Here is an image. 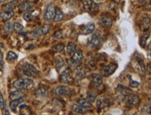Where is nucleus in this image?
<instances>
[{"label": "nucleus", "mask_w": 151, "mask_h": 115, "mask_svg": "<svg viewBox=\"0 0 151 115\" xmlns=\"http://www.w3.org/2000/svg\"><path fill=\"white\" fill-rule=\"evenodd\" d=\"M12 29H13V25H12L11 22H8L4 25V31L6 33H10L11 32Z\"/></svg>", "instance_id": "35"}, {"label": "nucleus", "mask_w": 151, "mask_h": 115, "mask_svg": "<svg viewBox=\"0 0 151 115\" xmlns=\"http://www.w3.org/2000/svg\"><path fill=\"white\" fill-rule=\"evenodd\" d=\"M64 48H65L64 44H63V43H59V44L53 46L52 49H53V50L54 51V52H61V51L63 50Z\"/></svg>", "instance_id": "32"}, {"label": "nucleus", "mask_w": 151, "mask_h": 115, "mask_svg": "<svg viewBox=\"0 0 151 115\" xmlns=\"http://www.w3.org/2000/svg\"><path fill=\"white\" fill-rule=\"evenodd\" d=\"M18 58V54L15 52L13 51H9L7 53V59L9 61H13V60L16 59Z\"/></svg>", "instance_id": "33"}, {"label": "nucleus", "mask_w": 151, "mask_h": 115, "mask_svg": "<svg viewBox=\"0 0 151 115\" xmlns=\"http://www.w3.org/2000/svg\"><path fill=\"white\" fill-rule=\"evenodd\" d=\"M22 70L23 74L29 78H36L38 73L36 68L30 63H25L22 66Z\"/></svg>", "instance_id": "2"}, {"label": "nucleus", "mask_w": 151, "mask_h": 115, "mask_svg": "<svg viewBox=\"0 0 151 115\" xmlns=\"http://www.w3.org/2000/svg\"><path fill=\"white\" fill-rule=\"evenodd\" d=\"M23 101H24L23 98H22L18 99V100H16V101H13L11 103H10V107H11V109H13V110H15V109L18 107L19 105L22 103Z\"/></svg>", "instance_id": "30"}, {"label": "nucleus", "mask_w": 151, "mask_h": 115, "mask_svg": "<svg viewBox=\"0 0 151 115\" xmlns=\"http://www.w3.org/2000/svg\"><path fill=\"white\" fill-rule=\"evenodd\" d=\"M97 1H100V0H97Z\"/></svg>", "instance_id": "48"}, {"label": "nucleus", "mask_w": 151, "mask_h": 115, "mask_svg": "<svg viewBox=\"0 0 151 115\" xmlns=\"http://www.w3.org/2000/svg\"><path fill=\"white\" fill-rule=\"evenodd\" d=\"M34 6V4L32 1H23L22 2L21 4H20V6H19V8H20V12H25V11H28L29 10L32 9Z\"/></svg>", "instance_id": "16"}, {"label": "nucleus", "mask_w": 151, "mask_h": 115, "mask_svg": "<svg viewBox=\"0 0 151 115\" xmlns=\"http://www.w3.org/2000/svg\"><path fill=\"white\" fill-rule=\"evenodd\" d=\"M65 61L61 56H57L56 57V69L59 72L64 66Z\"/></svg>", "instance_id": "24"}, {"label": "nucleus", "mask_w": 151, "mask_h": 115, "mask_svg": "<svg viewBox=\"0 0 151 115\" xmlns=\"http://www.w3.org/2000/svg\"><path fill=\"white\" fill-rule=\"evenodd\" d=\"M78 103L80 105L82 106V107L89 108H89H91L93 107L92 104L90 102H89L88 101L86 100V99H83V98L79 99V100L78 101Z\"/></svg>", "instance_id": "28"}, {"label": "nucleus", "mask_w": 151, "mask_h": 115, "mask_svg": "<svg viewBox=\"0 0 151 115\" xmlns=\"http://www.w3.org/2000/svg\"><path fill=\"white\" fill-rule=\"evenodd\" d=\"M10 99L13 101H16L18 99L22 98L24 97V94L23 92H21V90H17L15 92H13L12 93L10 94Z\"/></svg>", "instance_id": "23"}, {"label": "nucleus", "mask_w": 151, "mask_h": 115, "mask_svg": "<svg viewBox=\"0 0 151 115\" xmlns=\"http://www.w3.org/2000/svg\"><path fill=\"white\" fill-rule=\"evenodd\" d=\"M14 14L15 13L13 11H6V10H4V11L0 12V17L4 21H8L10 19H11L14 16Z\"/></svg>", "instance_id": "18"}, {"label": "nucleus", "mask_w": 151, "mask_h": 115, "mask_svg": "<svg viewBox=\"0 0 151 115\" xmlns=\"http://www.w3.org/2000/svg\"><path fill=\"white\" fill-rule=\"evenodd\" d=\"M53 92L57 96H68L71 93V89L67 86H59L56 87Z\"/></svg>", "instance_id": "9"}, {"label": "nucleus", "mask_w": 151, "mask_h": 115, "mask_svg": "<svg viewBox=\"0 0 151 115\" xmlns=\"http://www.w3.org/2000/svg\"><path fill=\"white\" fill-rule=\"evenodd\" d=\"M85 11L91 13L94 11H98V4L94 3L93 0H81Z\"/></svg>", "instance_id": "7"}, {"label": "nucleus", "mask_w": 151, "mask_h": 115, "mask_svg": "<svg viewBox=\"0 0 151 115\" xmlns=\"http://www.w3.org/2000/svg\"><path fill=\"white\" fill-rule=\"evenodd\" d=\"M5 107H6V115H11V114H10V112H9V111H8L7 107H6V104H5Z\"/></svg>", "instance_id": "46"}, {"label": "nucleus", "mask_w": 151, "mask_h": 115, "mask_svg": "<svg viewBox=\"0 0 151 115\" xmlns=\"http://www.w3.org/2000/svg\"><path fill=\"white\" fill-rule=\"evenodd\" d=\"M116 91L118 92V93L121 94L123 96L129 95L130 94H132V91L131 89L125 87V86L123 85H118L117 86V88H116Z\"/></svg>", "instance_id": "15"}, {"label": "nucleus", "mask_w": 151, "mask_h": 115, "mask_svg": "<svg viewBox=\"0 0 151 115\" xmlns=\"http://www.w3.org/2000/svg\"><path fill=\"white\" fill-rule=\"evenodd\" d=\"M128 78L130 79V86L132 87H138L140 85V83L138 82H136L135 81V80H133L132 79L130 76L128 75Z\"/></svg>", "instance_id": "37"}, {"label": "nucleus", "mask_w": 151, "mask_h": 115, "mask_svg": "<svg viewBox=\"0 0 151 115\" xmlns=\"http://www.w3.org/2000/svg\"><path fill=\"white\" fill-rule=\"evenodd\" d=\"M95 24L93 22H89L81 26L80 27V33L83 35H87V34H91L95 30Z\"/></svg>", "instance_id": "11"}, {"label": "nucleus", "mask_w": 151, "mask_h": 115, "mask_svg": "<svg viewBox=\"0 0 151 115\" xmlns=\"http://www.w3.org/2000/svg\"><path fill=\"white\" fill-rule=\"evenodd\" d=\"M55 6L53 3H49L47 6L46 11L44 14V19L46 20H51L54 19V15H55Z\"/></svg>", "instance_id": "10"}, {"label": "nucleus", "mask_w": 151, "mask_h": 115, "mask_svg": "<svg viewBox=\"0 0 151 115\" xmlns=\"http://www.w3.org/2000/svg\"><path fill=\"white\" fill-rule=\"evenodd\" d=\"M32 35L34 36V37H36V38H38L41 36L42 35H43V31H42V29H41V27L36 29V30L32 32Z\"/></svg>", "instance_id": "34"}, {"label": "nucleus", "mask_w": 151, "mask_h": 115, "mask_svg": "<svg viewBox=\"0 0 151 115\" xmlns=\"http://www.w3.org/2000/svg\"><path fill=\"white\" fill-rule=\"evenodd\" d=\"M75 75H76V76L80 79L84 78V77L86 76V69L82 66H77L76 68H75Z\"/></svg>", "instance_id": "21"}, {"label": "nucleus", "mask_w": 151, "mask_h": 115, "mask_svg": "<svg viewBox=\"0 0 151 115\" xmlns=\"http://www.w3.org/2000/svg\"><path fill=\"white\" fill-rule=\"evenodd\" d=\"M110 105V101L107 98H100L97 100V107L99 109L107 107Z\"/></svg>", "instance_id": "14"}, {"label": "nucleus", "mask_w": 151, "mask_h": 115, "mask_svg": "<svg viewBox=\"0 0 151 115\" xmlns=\"http://www.w3.org/2000/svg\"><path fill=\"white\" fill-rule=\"evenodd\" d=\"M87 99H88L89 102L90 103H93L96 99V96L93 94H87Z\"/></svg>", "instance_id": "38"}, {"label": "nucleus", "mask_w": 151, "mask_h": 115, "mask_svg": "<svg viewBox=\"0 0 151 115\" xmlns=\"http://www.w3.org/2000/svg\"><path fill=\"white\" fill-rule=\"evenodd\" d=\"M13 29L16 33H22L24 31V27L19 22H15L13 25Z\"/></svg>", "instance_id": "29"}, {"label": "nucleus", "mask_w": 151, "mask_h": 115, "mask_svg": "<svg viewBox=\"0 0 151 115\" xmlns=\"http://www.w3.org/2000/svg\"><path fill=\"white\" fill-rule=\"evenodd\" d=\"M148 0H138L140 4H143V5L146 4V3L148 2Z\"/></svg>", "instance_id": "44"}, {"label": "nucleus", "mask_w": 151, "mask_h": 115, "mask_svg": "<svg viewBox=\"0 0 151 115\" xmlns=\"http://www.w3.org/2000/svg\"><path fill=\"white\" fill-rule=\"evenodd\" d=\"M60 80L63 84H68L72 80V73L70 68H68L63 71V73L60 75Z\"/></svg>", "instance_id": "12"}, {"label": "nucleus", "mask_w": 151, "mask_h": 115, "mask_svg": "<svg viewBox=\"0 0 151 115\" xmlns=\"http://www.w3.org/2000/svg\"><path fill=\"white\" fill-rule=\"evenodd\" d=\"M0 64H4V56H3V54L1 52H0Z\"/></svg>", "instance_id": "43"}, {"label": "nucleus", "mask_w": 151, "mask_h": 115, "mask_svg": "<svg viewBox=\"0 0 151 115\" xmlns=\"http://www.w3.org/2000/svg\"><path fill=\"white\" fill-rule=\"evenodd\" d=\"M17 4H18V1L16 0H15V1H12L11 2H8L7 4H6L3 6V8L6 11H13V9H14L16 7Z\"/></svg>", "instance_id": "26"}, {"label": "nucleus", "mask_w": 151, "mask_h": 115, "mask_svg": "<svg viewBox=\"0 0 151 115\" xmlns=\"http://www.w3.org/2000/svg\"><path fill=\"white\" fill-rule=\"evenodd\" d=\"M63 18H64V14H63V12L61 11L60 9H59V8L56 9L55 15H54V19H53L54 21V22L61 21V20L63 19Z\"/></svg>", "instance_id": "25"}, {"label": "nucleus", "mask_w": 151, "mask_h": 115, "mask_svg": "<svg viewBox=\"0 0 151 115\" xmlns=\"http://www.w3.org/2000/svg\"><path fill=\"white\" fill-rule=\"evenodd\" d=\"M141 112L146 113V114H150L151 109H150V104H146L142 107Z\"/></svg>", "instance_id": "36"}, {"label": "nucleus", "mask_w": 151, "mask_h": 115, "mask_svg": "<svg viewBox=\"0 0 151 115\" xmlns=\"http://www.w3.org/2000/svg\"><path fill=\"white\" fill-rule=\"evenodd\" d=\"M62 36H63V34H62V31L61 30L56 31L55 33L54 34V38H56V39H61V38L62 37Z\"/></svg>", "instance_id": "42"}, {"label": "nucleus", "mask_w": 151, "mask_h": 115, "mask_svg": "<svg viewBox=\"0 0 151 115\" xmlns=\"http://www.w3.org/2000/svg\"><path fill=\"white\" fill-rule=\"evenodd\" d=\"M84 59V55L81 51H75L72 56L71 60L73 63L80 62Z\"/></svg>", "instance_id": "22"}, {"label": "nucleus", "mask_w": 151, "mask_h": 115, "mask_svg": "<svg viewBox=\"0 0 151 115\" xmlns=\"http://www.w3.org/2000/svg\"><path fill=\"white\" fill-rule=\"evenodd\" d=\"M41 29H42L43 33L44 35V34H47L49 32V30H50V26L49 25H45L41 27Z\"/></svg>", "instance_id": "39"}, {"label": "nucleus", "mask_w": 151, "mask_h": 115, "mask_svg": "<svg viewBox=\"0 0 151 115\" xmlns=\"http://www.w3.org/2000/svg\"><path fill=\"white\" fill-rule=\"evenodd\" d=\"M76 50H77V45L73 42L69 43L66 47L67 52L70 54H73V53L75 52V51H76Z\"/></svg>", "instance_id": "27"}, {"label": "nucleus", "mask_w": 151, "mask_h": 115, "mask_svg": "<svg viewBox=\"0 0 151 115\" xmlns=\"http://www.w3.org/2000/svg\"><path fill=\"white\" fill-rule=\"evenodd\" d=\"M34 85L33 80L29 78H21L13 82V87L18 90L32 88Z\"/></svg>", "instance_id": "1"}, {"label": "nucleus", "mask_w": 151, "mask_h": 115, "mask_svg": "<svg viewBox=\"0 0 151 115\" xmlns=\"http://www.w3.org/2000/svg\"><path fill=\"white\" fill-rule=\"evenodd\" d=\"M149 35H150V33L143 34V35H142L141 36L139 40V44L142 48H144L146 46V41L147 39H148Z\"/></svg>", "instance_id": "31"}, {"label": "nucleus", "mask_w": 151, "mask_h": 115, "mask_svg": "<svg viewBox=\"0 0 151 115\" xmlns=\"http://www.w3.org/2000/svg\"><path fill=\"white\" fill-rule=\"evenodd\" d=\"M6 1H7V0H0V4H1V3H4Z\"/></svg>", "instance_id": "47"}, {"label": "nucleus", "mask_w": 151, "mask_h": 115, "mask_svg": "<svg viewBox=\"0 0 151 115\" xmlns=\"http://www.w3.org/2000/svg\"><path fill=\"white\" fill-rule=\"evenodd\" d=\"M35 96L38 98H47L48 96V91L45 87H38L35 92Z\"/></svg>", "instance_id": "19"}, {"label": "nucleus", "mask_w": 151, "mask_h": 115, "mask_svg": "<svg viewBox=\"0 0 151 115\" xmlns=\"http://www.w3.org/2000/svg\"><path fill=\"white\" fill-rule=\"evenodd\" d=\"M72 109L76 113H80V114H85V113L88 112L89 108L82 107V106L80 105L73 104L71 106Z\"/></svg>", "instance_id": "20"}, {"label": "nucleus", "mask_w": 151, "mask_h": 115, "mask_svg": "<svg viewBox=\"0 0 151 115\" xmlns=\"http://www.w3.org/2000/svg\"><path fill=\"white\" fill-rule=\"evenodd\" d=\"M103 42V37L100 33H95L93 34L89 40V45L93 48H97L100 47Z\"/></svg>", "instance_id": "3"}, {"label": "nucleus", "mask_w": 151, "mask_h": 115, "mask_svg": "<svg viewBox=\"0 0 151 115\" xmlns=\"http://www.w3.org/2000/svg\"><path fill=\"white\" fill-rule=\"evenodd\" d=\"M125 102L130 107H138L139 104L140 100L138 96L135 95L133 94H130L124 96Z\"/></svg>", "instance_id": "8"}, {"label": "nucleus", "mask_w": 151, "mask_h": 115, "mask_svg": "<svg viewBox=\"0 0 151 115\" xmlns=\"http://www.w3.org/2000/svg\"><path fill=\"white\" fill-rule=\"evenodd\" d=\"M150 18L146 15H142L140 22V27L141 31L146 32V31L148 30L149 27H150Z\"/></svg>", "instance_id": "13"}, {"label": "nucleus", "mask_w": 151, "mask_h": 115, "mask_svg": "<svg viewBox=\"0 0 151 115\" xmlns=\"http://www.w3.org/2000/svg\"><path fill=\"white\" fill-rule=\"evenodd\" d=\"M133 65L137 73H138L139 74L141 75V76H144V75H145L146 68L145 66H144L143 60L139 57H136L135 59V61H134Z\"/></svg>", "instance_id": "5"}, {"label": "nucleus", "mask_w": 151, "mask_h": 115, "mask_svg": "<svg viewBox=\"0 0 151 115\" xmlns=\"http://www.w3.org/2000/svg\"><path fill=\"white\" fill-rule=\"evenodd\" d=\"M118 68V64L116 63H111L107 66H104L100 70V73L102 76L108 77L114 73Z\"/></svg>", "instance_id": "4"}, {"label": "nucleus", "mask_w": 151, "mask_h": 115, "mask_svg": "<svg viewBox=\"0 0 151 115\" xmlns=\"http://www.w3.org/2000/svg\"><path fill=\"white\" fill-rule=\"evenodd\" d=\"M0 107L1 109H4L5 107V103L4 100V97H3L2 94L0 93Z\"/></svg>", "instance_id": "41"}, {"label": "nucleus", "mask_w": 151, "mask_h": 115, "mask_svg": "<svg viewBox=\"0 0 151 115\" xmlns=\"http://www.w3.org/2000/svg\"><path fill=\"white\" fill-rule=\"evenodd\" d=\"M99 23L102 27L109 28L112 25L113 20L111 16L108 13H103L99 18Z\"/></svg>", "instance_id": "6"}, {"label": "nucleus", "mask_w": 151, "mask_h": 115, "mask_svg": "<svg viewBox=\"0 0 151 115\" xmlns=\"http://www.w3.org/2000/svg\"><path fill=\"white\" fill-rule=\"evenodd\" d=\"M150 63H148V68H147V70L148 71V73H150H150H151V69H150Z\"/></svg>", "instance_id": "45"}, {"label": "nucleus", "mask_w": 151, "mask_h": 115, "mask_svg": "<svg viewBox=\"0 0 151 115\" xmlns=\"http://www.w3.org/2000/svg\"><path fill=\"white\" fill-rule=\"evenodd\" d=\"M91 82L95 86V87H99L100 85H102V80H103L102 75L96 74V73H93V74H92L91 76Z\"/></svg>", "instance_id": "17"}, {"label": "nucleus", "mask_w": 151, "mask_h": 115, "mask_svg": "<svg viewBox=\"0 0 151 115\" xmlns=\"http://www.w3.org/2000/svg\"><path fill=\"white\" fill-rule=\"evenodd\" d=\"M23 18L26 21H30L32 18V13H31V12H27V13H25V14H24Z\"/></svg>", "instance_id": "40"}]
</instances>
